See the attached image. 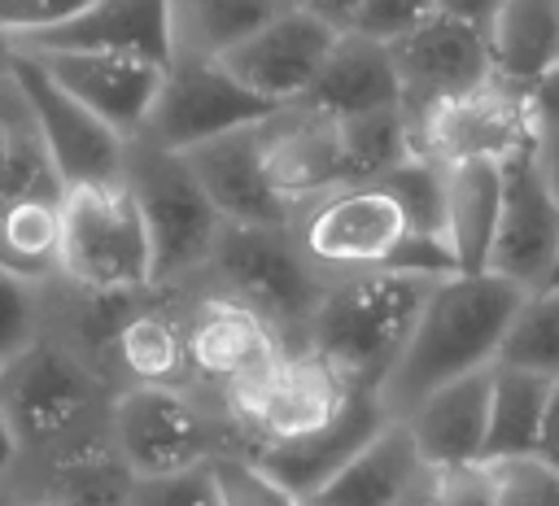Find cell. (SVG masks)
<instances>
[{
	"label": "cell",
	"mask_w": 559,
	"mask_h": 506,
	"mask_svg": "<svg viewBox=\"0 0 559 506\" xmlns=\"http://www.w3.org/2000/svg\"><path fill=\"white\" fill-rule=\"evenodd\" d=\"M52 288H57V279L39 284V279H26V275L0 266V371L48 332Z\"/></svg>",
	"instance_id": "cell-34"
},
{
	"label": "cell",
	"mask_w": 559,
	"mask_h": 506,
	"mask_svg": "<svg viewBox=\"0 0 559 506\" xmlns=\"http://www.w3.org/2000/svg\"><path fill=\"white\" fill-rule=\"evenodd\" d=\"M498 362L559 380V288H542V292L524 297V305L502 340Z\"/></svg>",
	"instance_id": "cell-33"
},
{
	"label": "cell",
	"mask_w": 559,
	"mask_h": 506,
	"mask_svg": "<svg viewBox=\"0 0 559 506\" xmlns=\"http://www.w3.org/2000/svg\"><path fill=\"white\" fill-rule=\"evenodd\" d=\"M489 471H493L498 506H559V471L542 454L502 458L489 462Z\"/></svg>",
	"instance_id": "cell-36"
},
{
	"label": "cell",
	"mask_w": 559,
	"mask_h": 506,
	"mask_svg": "<svg viewBox=\"0 0 559 506\" xmlns=\"http://www.w3.org/2000/svg\"><path fill=\"white\" fill-rule=\"evenodd\" d=\"M550 397H555V380H546L537 371L493 362L485 462L537 454L542 449V427H546V414H550Z\"/></svg>",
	"instance_id": "cell-29"
},
{
	"label": "cell",
	"mask_w": 559,
	"mask_h": 506,
	"mask_svg": "<svg viewBox=\"0 0 559 506\" xmlns=\"http://www.w3.org/2000/svg\"><path fill=\"white\" fill-rule=\"evenodd\" d=\"M336 39H341V31H332L328 22H319L314 13L293 4L288 13H280L275 22L253 31L245 44L227 48L218 61L240 87H249L258 100L280 109V105L306 100V92L314 87Z\"/></svg>",
	"instance_id": "cell-17"
},
{
	"label": "cell",
	"mask_w": 559,
	"mask_h": 506,
	"mask_svg": "<svg viewBox=\"0 0 559 506\" xmlns=\"http://www.w3.org/2000/svg\"><path fill=\"white\" fill-rule=\"evenodd\" d=\"M502 214V166L459 161L445 166V244L459 275H485Z\"/></svg>",
	"instance_id": "cell-26"
},
{
	"label": "cell",
	"mask_w": 559,
	"mask_h": 506,
	"mask_svg": "<svg viewBox=\"0 0 559 506\" xmlns=\"http://www.w3.org/2000/svg\"><path fill=\"white\" fill-rule=\"evenodd\" d=\"M92 0H0V39L22 44L74 22Z\"/></svg>",
	"instance_id": "cell-38"
},
{
	"label": "cell",
	"mask_w": 559,
	"mask_h": 506,
	"mask_svg": "<svg viewBox=\"0 0 559 506\" xmlns=\"http://www.w3.org/2000/svg\"><path fill=\"white\" fill-rule=\"evenodd\" d=\"M411 144L415 157H428L437 166H459V161H515L524 153H537V131L524 105V92L493 79L476 87L472 96H459L419 122H411Z\"/></svg>",
	"instance_id": "cell-14"
},
{
	"label": "cell",
	"mask_w": 559,
	"mask_h": 506,
	"mask_svg": "<svg viewBox=\"0 0 559 506\" xmlns=\"http://www.w3.org/2000/svg\"><path fill=\"white\" fill-rule=\"evenodd\" d=\"M555 471H559V380H555V397H550V414L542 427V449H537Z\"/></svg>",
	"instance_id": "cell-46"
},
{
	"label": "cell",
	"mask_w": 559,
	"mask_h": 506,
	"mask_svg": "<svg viewBox=\"0 0 559 506\" xmlns=\"http://www.w3.org/2000/svg\"><path fill=\"white\" fill-rule=\"evenodd\" d=\"M524 288L502 275H445L432 284L419 323L397 353L393 371L380 380L376 397L389 419H406L428 393L489 371L502 353V340L524 305Z\"/></svg>",
	"instance_id": "cell-1"
},
{
	"label": "cell",
	"mask_w": 559,
	"mask_h": 506,
	"mask_svg": "<svg viewBox=\"0 0 559 506\" xmlns=\"http://www.w3.org/2000/svg\"><path fill=\"white\" fill-rule=\"evenodd\" d=\"M114 393L118 388L100 375V366L57 327H48L22 358L0 371V406L22 458L105 427Z\"/></svg>",
	"instance_id": "cell-4"
},
{
	"label": "cell",
	"mask_w": 559,
	"mask_h": 506,
	"mask_svg": "<svg viewBox=\"0 0 559 506\" xmlns=\"http://www.w3.org/2000/svg\"><path fill=\"white\" fill-rule=\"evenodd\" d=\"M498 4H502V0H437V13L459 17V22H467V26H480V31H485Z\"/></svg>",
	"instance_id": "cell-44"
},
{
	"label": "cell",
	"mask_w": 559,
	"mask_h": 506,
	"mask_svg": "<svg viewBox=\"0 0 559 506\" xmlns=\"http://www.w3.org/2000/svg\"><path fill=\"white\" fill-rule=\"evenodd\" d=\"M249 153L262 188L297 218L310 201L345 188L341 122L306 100L271 109L249 126Z\"/></svg>",
	"instance_id": "cell-12"
},
{
	"label": "cell",
	"mask_w": 559,
	"mask_h": 506,
	"mask_svg": "<svg viewBox=\"0 0 559 506\" xmlns=\"http://www.w3.org/2000/svg\"><path fill=\"white\" fill-rule=\"evenodd\" d=\"M397 506H441V471L424 462L415 480L406 484V493L397 497Z\"/></svg>",
	"instance_id": "cell-43"
},
{
	"label": "cell",
	"mask_w": 559,
	"mask_h": 506,
	"mask_svg": "<svg viewBox=\"0 0 559 506\" xmlns=\"http://www.w3.org/2000/svg\"><path fill=\"white\" fill-rule=\"evenodd\" d=\"M441 506H498L489 462L445 467L441 471Z\"/></svg>",
	"instance_id": "cell-40"
},
{
	"label": "cell",
	"mask_w": 559,
	"mask_h": 506,
	"mask_svg": "<svg viewBox=\"0 0 559 506\" xmlns=\"http://www.w3.org/2000/svg\"><path fill=\"white\" fill-rule=\"evenodd\" d=\"M96 366L114 388H179L188 380V340H183V297L144 292L122 297L96 345Z\"/></svg>",
	"instance_id": "cell-16"
},
{
	"label": "cell",
	"mask_w": 559,
	"mask_h": 506,
	"mask_svg": "<svg viewBox=\"0 0 559 506\" xmlns=\"http://www.w3.org/2000/svg\"><path fill=\"white\" fill-rule=\"evenodd\" d=\"M61 279L87 297H144L157 288L153 240L127 174L66 188Z\"/></svg>",
	"instance_id": "cell-5"
},
{
	"label": "cell",
	"mask_w": 559,
	"mask_h": 506,
	"mask_svg": "<svg viewBox=\"0 0 559 506\" xmlns=\"http://www.w3.org/2000/svg\"><path fill=\"white\" fill-rule=\"evenodd\" d=\"M520 92H524V105H528V118H533L537 140L555 135V131H559V61L546 65V70H542L533 83H524Z\"/></svg>",
	"instance_id": "cell-41"
},
{
	"label": "cell",
	"mask_w": 559,
	"mask_h": 506,
	"mask_svg": "<svg viewBox=\"0 0 559 506\" xmlns=\"http://www.w3.org/2000/svg\"><path fill=\"white\" fill-rule=\"evenodd\" d=\"M559 262V196L546 183L537 153L502 166V214L489 253V275L511 279L524 292H542Z\"/></svg>",
	"instance_id": "cell-18"
},
{
	"label": "cell",
	"mask_w": 559,
	"mask_h": 506,
	"mask_svg": "<svg viewBox=\"0 0 559 506\" xmlns=\"http://www.w3.org/2000/svg\"><path fill=\"white\" fill-rule=\"evenodd\" d=\"M122 174L135 192V205H140L148 240H153V284L162 292H183L188 284L201 279V270L227 227L223 214L205 196V188L192 174L183 153L135 140L127 148Z\"/></svg>",
	"instance_id": "cell-7"
},
{
	"label": "cell",
	"mask_w": 559,
	"mask_h": 506,
	"mask_svg": "<svg viewBox=\"0 0 559 506\" xmlns=\"http://www.w3.org/2000/svg\"><path fill=\"white\" fill-rule=\"evenodd\" d=\"M437 279L406 270H367L332 279L306 323L301 349L332 362L354 388H380L406 349Z\"/></svg>",
	"instance_id": "cell-3"
},
{
	"label": "cell",
	"mask_w": 559,
	"mask_h": 506,
	"mask_svg": "<svg viewBox=\"0 0 559 506\" xmlns=\"http://www.w3.org/2000/svg\"><path fill=\"white\" fill-rule=\"evenodd\" d=\"M489 393H493V366L463 375L437 393H428L402 423L415 436V449L428 467H467L485 462V436H489Z\"/></svg>",
	"instance_id": "cell-23"
},
{
	"label": "cell",
	"mask_w": 559,
	"mask_h": 506,
	"mask_svg": "<svg viewBox=\"0 0 559 506\" xmlns=\"http://www.w3.org/2000/svg\"><path fill=\"white\" fill-rule=\"evenodd\" d=\"M197 284L223 288L253 310H262L293 349L306 340V323L323 297V279L306 266L288 227H223ZM192 288V284H188Z\"/></svg>",
	"instance_id": "cell-9"
},
{
	"label": "cell",
	"mask_w": 559,
	"mask_h": 506,
	"mask_svg": "<svg viewBox=\"0 0 559 506\" xmlns=\"http://www.w3.org/2000/svg\"><path fill=\"white\" fill-rule=\"evenodd\" d=\"M546 288H559V262H555V270H550V284Z\"/></svg>",
	"instance_id": "cell-50"
},
{
	"label": "cell",
	"mask_w": 559,
	"mask_h": 506,
	"mask_svg": "<svg viewBox=\"0 0 559 506\" xmlns=\"http://www.w3.org/2000/svg\"><path fill=\"white\" fill-rule=\"evenodd\" d=\"M275 105L258 100L249 87H240L218 57H201V52H175L166 65V83L162 96L153 105V118L144 126V144L170 148V153H188L201 148L210 140L236 135L253 122H262Z\"/></svg>",
	"instance_id": "cell-11"
},
{
	"label": "cell",
	"mask_w": 559,
	"mask_h": 506,
	"mask_svg": "<svg viewBox=\"0 0 559 506\" xmlns=\"http://www.w3.org/2000/svg\"><path fill=\"white\" fill-rule=\"evenodd\" d=\"M109 436L135 480L192 471L236 449L223 401L192 384L118 388L109 401Z\"/></svg>",
	"instance_id": "cell-6"
},
{
	"label": "cell",
	"mask_w": 559,
	"mask_h": 506,
	"mask_svg": "<svg viewBox=\"0 0 559 506\" xmlns=\"http://www.w3.org/2000/svg\"><path fill=\"white\" fill-rule=\"evenodd\" d=\"M4 506H57V502H44V497H26V493H4Z\"/></svg>",
	"instance_id": "cell-48"
},
{
	"label": "cell",
	"mask_w": 559,
	"mask_h": 506,
	"mask_svg": "<svg viewBox=\"0 0 559 506\" xmlns=\"http://www.w3.org/2000/svg\"><path fill=\"white\" fill-rule=\"evenodd\" d=\"M293 4L306 9V13H314L319 22H328L332 31H349L354 17H358V9H362V0H293Z\"/></svg>",
	"instance_id": "cell-42"
},
{
	"label": "cell",
	"mask_w": 559,
	"mask_h": 506,
	"mask_svg": "<svg viewBox=\"0 0 559 506\" xmlns=\"http://www.w3.org/2000/svg\"><path fill=\"white\" fill-rule=\"evenodd\" d=\"M61 236H66V188L17 196L0 214V266L52 284L61 279Z\"/></svg>",
	"instance_id": "cell-30"
},
{
	"label": "cell",
	"mask_w": 559,
	"mask_h": 506,
	"mask_svg": "<svg viewBox=\"0 0 559 506\" xmlns=\"http://www.w3.org/2000/svg\"><path fill=\"white\" fill-rule=\"evenodd\" d=\"M537 166H542L546 183H550V188H555V196H559V131H555V135H546V140L537 144Z\"/></svg>",
	"instance_id": "cell-47"
},
{
	"label": "cell",
	"mask_w": 559,
	"mask_h": 506,
	"mask_svg": "<svg viewBox=\"0 0 559 506\" xmlns=\"http://www.w3.org/2000/svg\"><path fill=\"white\" fill-rule=\"evenodd\" d=\"M432 13H437V0H362L349 31L367 35L376 44H393V39L411 35L419 22H428Z\"/></svg>",
	"instance_id": "cell-39"
},
{
	"label": "cell",
	"mask_w": 559,
	"mask_h": 506,
	"mask_svg": "<svg viewBox=\"0 0 559 506\" xmlns=\"http://www.w3.org/2000/svg\"><path fill=\"white\" fill-rule=\"evenodd\" d=\"M127 506H218V489L205 467L192 471H175V475H148L131 484Z\"/></svg>",
	"instance_id": "cell-37"
},
{
	"label": "cell",
	"mask_w": 559,
	"mask_h": 506,
	"mask_svg": "<svg viewBox=\"0 0 559 506\" xmlns=\"http://www.w3.org/2000/svg\"><path fill=\"white\" fill-rule=\"evenodd\" d=\"M354 388L332 362H323L314 349H288L266 371L249 375L245 384L227 388L218 401L227 410L236 449L231 454H258L271 445L306 441L323 427H332L345 406L354 401Z\"/></svg>",
	"instance_id": "cell-8"
},
{
	"label": "cell",
	"mask_w": 559,
	"mask_h": 506,
	"mask_svg": "<svg viewBox=\"0 0 559 506\" xmlns=\"http://www.w3.org/2000/svg\"><path fill=\"white\" fill-rule=\"evenodd\" d=\"M424 467L415 436L402 419H393L371 445H362L319 493L306 497V506H397L415 471Z\"/></svg>",
	"instance_id": "cell-27"
},
{
	"label": "cell",
	"mask_w": 559,
	"mask_h": 506,
	"mask_svg": "<svg viewBox=\"0 0 559 506\" xmlns=\"http://www.w3.org/2000/svg\"><path fill=\"white\" fill-rule=\"evenodd\" d=\"M0 44H4V39H0Z\"/></svg>",
	"instance_id": "cell-52"
},
{
	"label": "cell",
	"mask_w": 559,
	"mask_h": 506,
	"mask_svg": "<svg viewBox=\"0 0 559 506\" xmlns=\"http://www.w3.org/2000/svg\"><path fill=\"white\" fill-rule=\"evenodd\" d=\"M493 79L524 87L559 61V0H502L485 26Z\"/></svg>",
	"instance_id": "cell-28"
},
{
	"label": "cell",
	"mask_w": 559,
	"mask_h": 506,
	"mask_svg": "<svg viewBox=\"0 0 559 506\" xmlns=\"http://www.w3.org/2000/svg\"><path fill=\"white\" fill-rule=\"evenodd\" d=\"M4 61H9V44H0V79H4Z\"/></svg>",
	"instance_id": "cell-49"
},
{
	"label": "cell",
	"mask_w": 559,
	"mask_h": 506,
	"mask_svg": "<svg viewBox=\"0 0 559 506\" xmlns=\"http://www.w3.org/2000/svg\"><path fill=\"white\" fill-rule=\"evenodd\" d=\"M31 57L127 144L144 135L166 83L162 61L135 52H31Z\"/></svg>",
	"instance_id": "cell-19"
},
{
	"label": "cell",
	"mask_w": 559,
	"mask_h": 506,
	"mask_svg": "<svg viewBox=\"0 0 559 506\" xmlns=\"http://www.w3.org/2000/svg\"><path fill=\"white\" fill-rule=\"evenodd\" d=\"M0 506H4V497H0Z\"/></svg>",
	"instance_id": "cell-51"
},
{
	"label": "cell",
	"mask_w": 559,
	"mask_h": 506,
	"mask_svg": "<svg viewBox=\"0 0 559 506\" xmlns=\"http://www.w3.org/2000/svg\"><path fill=\"white\" fill-rule=\"evenodd\" d=\"M131 484H135V475L122 462V454L114 449V436L105 423V427H92L66 445H57V449L17 458L9 493L44 497L57 506H127Z\"/></svg>",
	"instance_id": "cell-20"
},
{
	"label": "cell",
	"mask_w": 559,
	"mask_h": 506,
	"mask_svg": "<svg viewBox=\"0 0 559 506\" xmlns=\"http://www.w3.org/2000/svg\"><path fill=\"white\" fill-rule=\"evenodd\" d=\"M288 231L297 253L323 284L367 270H406L428 279L459 275L450 244L441 236H419L406 205L384 179L345 183L310 201Z\"/></svg>",
	"instance_id": "cell-2"
},
{
	"label": "cell",
	"mask_w": 559,
	"mask_h": 506,
	"mask_svg": "<svg viewBox=\"0 0 559 506\" xmlns=\"http://www.w3.org/2000/svg\"><path fill=\"white\" fill-rule=\"evenodd\" d=\"M389 57H393V70H397L406 122H419L424 113L493 83V61H489L485 31L467 26L459 17H445V13H432L411 35L393 39Z\"/></svg>",
	"instance_id": "cell-15"
},
{
	"label": "cell",
	"mask_w": 559,
	"mask_h": 506,
	"mask_svg": "<svg viewBox=\"0 0 559 506\" xmlns=\"http://www.w3.org/2000/svg\"><path fill=\"white\" fill-rule=\"evenodd\" d=\"M306 105L332 113L336 122L380 113V109H402V87H397L389 44L341 31V39L332 44L314 87L306 92Z\"/></svg>",
	"instance_id": "cell-24"
},
{
	"label": "cell",
	"mask_w": 559,
	"mask_h": 506,
	"mask_svg": "<svg viewBox=\"0 0 559 506\" xmlns=\"http://www.w3.org/2000/svg\"><path fill=\"white\" fill-rule=\"evenodd\" d=\"M183 297V340H188V380L192 388L223 397L249 375L266 371L280 353H288V336L249 301L192 284Z\"/></svg>",
	"instance_id": "cell-10"
},
{
	"label": "cell",
	"mask_w": 559,
	"mask_h": 506,
	"mask_svg": "<svg viewBox=\"0 0 559 506\" xmlns=\"http://www.w3.org/2000/svg\"><path fill=\"white\" fill-rule=\"evenodd\" d=\"M192 174L201 179L205 196L231 227H293V214L262 188L253 153H249V126L223 140H210L201 148L183 153Z\"/></svg>",
	"instance_id": "cell-25"
},
{
	"label": "cell",
	"mask_w": 559,
	"mask_h": 506,
	"mask_svg": "<svg viewBox=\"0 0 559 506\" xmlns=\"http://www.w3.org/2000/svg\"><path fill=\"white\" fill-rule=\"evenodd\" d=\"M9 74L35 118V131L44 140V153L61 179V188L122 179L127 170V140L109 131L87 105H79L31 52H17L9 44Z\"/></svg>",
	"instance_id": "cell-13"
},
{
	"label": "cell",
	"mask_w": 559,
	"mask_h": 506,
	"mask_svg": "<svg viewBox=\"0 0 559 506\" xmlns=\"http://www.w3.org/2000/svg\"><path fill=\"white\" fill-rule=\"evenodd\" d=\"M22 52H135L170 65L175 0H92L74 22L13 44Z\"/></svg>",
	"instance_id": "cell-21"
},
{
	"label": "cell",
	"mask_w": 559,
	"mask_h": 506,
	"mask_svg": "<svg viewBox=\"0 0 559 506\" xmlns=\"http://www.w3.org/2000/svg\"><path fill=\"white\" fill-rule=\"evenodd\" d=\"M288 9L293 0H175V52L223 57Z\"/></svg>",
	"instance_id": "cell-31"
},
{
	"label": "cell",
	"mask_w": 559,
	"mask_h": 506,
	"mask_svg": "<svg viewBox=\"0 0 559 506\" xmlns=\"http://www.w3.org/2000/svg\"><path fill=\"white\" fill-rule=\"evenodd\" d=\"M341 153H345V183H376L393 174L402 161L415 157L411 122L402 109H380L341 122Z\"/></svg>",
	"instance_id": "cell-32"
},
{
	"label": "cell",
	"mask_w": 559,
	"mask_h": 506,
	"mask_svg": "<svg viewBox=\"0 0 559 506\" xmlns=\"http://www.w3.org/2000/svg\"><path fill=\"white\" fill-rule=\"evenodd\" d=\"M389 423H393V419L384 414L380 397H376L371 388H362V393H354V401L345 406V414H341L332 427H323V432H314V436H306V441H293V445L258 449V454H249V458H253L266 475H275L288 493H297V497L306 502V497L319 493L362 445H371Z\"/></svg>",
	"instance_id": "cell-22"
},
{
	"label": "cell",
	"mask_w": 559,
	"mask_h": 506,
	"mask_svg": "<svg viewBox=\"0 0 559 506\" xmlns=\"http://www.w3.org/2000/svg\"><path fill=\"white\" fill-rule=\"evenodd\" d=\"M210 475L218 489V506H306L275 475H266L249 454H218L210 462Z\"/></svg>",
	"instance_id": "cell-35"
},
{
	"label": "cell",
	"mask_w": 559,
	"mask_h": 506,
	"mask_svg": "<svg viewBox=\"0 0 559 506\" xmlns=\"http://www.w3.org/2000/svg\"><path fill=\"white\" fill-rule=\"evenodd\" d=\"M17 458H22V449H17V436H13L9 414H4V406H0V497H4V493H9V484H13Z\"/></svg>",
	"instance_id": "cell-45"
}]
</instances>
